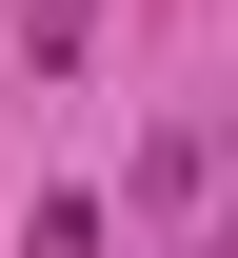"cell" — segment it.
Returning <instances> with one entry per match:
<instances>
[{
	"mask_svg": "<svg viewBox=\"0 0 238 258\" xmlns=\"http://www.w3.org/2000/svg\"><path fill=\"white\" fill-rule=\"evenodd\" d=\"M179 258H218V238H179Z\"/></svg>",
	"mask_w": 238,
	"mask_h": 258,
	"instance_id": "1",
	"label": "cell"
}]
</instances>
